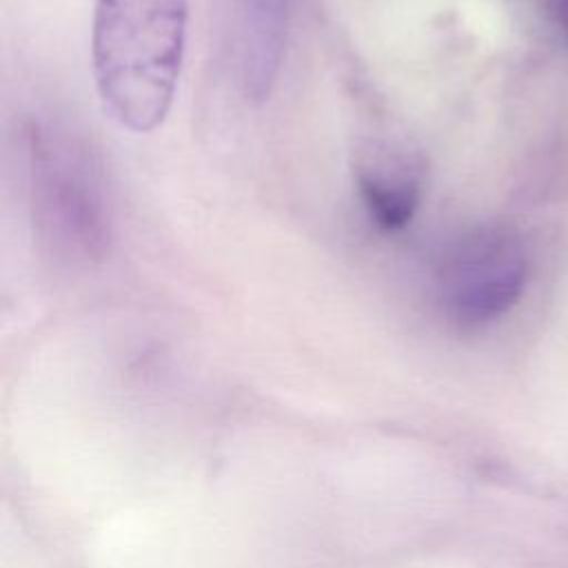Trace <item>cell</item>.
Instances as JSON below:
<instances>
[{"label":"cell","mask_w":568,"mask_h":568,"mask_svg":"<svg viewBox=\"0 0 568 568\" xmlns=\"http://www.w3.org/2000/svg\"><path fill=\"white\" fill-rule=\"evenodd\" d=\"M189 0H95L91 64L98 95L124 129H158L175 95Z\"/></svg>","instance_id":"obj_1"},{"label":"cell","mask_w":568,"mask_h":568,"mask_svg":"<svg viewBox=\"0 0 568 568\" xmlns=\"http://www.w3.org/2000/svg\"><path fill=\"white\" fill-rule=\"evenodd\" d=\"M24 140L38 237L67 262H100L111 244V213L91 158L40 122L27 124Z\"/></svg>","instance_id":"obj_2"},{"label":"cell","mask_w":568,"mask_h":568,"mask_svg":"<svg viewBox=\"0 0 568 568\" xmlns=\"http://www.w3.org/2000/svg\"><path fill=\"white\" fill-rule=\"evenodd\" d=\"M528 255L521 235L484 222L450 240L433 273L439 311L459 328H479L508 313L524 293Z\"/></svg>","instance_id":"obj_3"},{"label":"cell","mask_w":568,"mask_h":568,"mask_svg":"<svg viewBox=\"0 0 568 568\" xmlns=\"http://www.w3.org/2000/svg\"><path fill=\"white\" fill-rule=\"evenodd\" d=\"M424 160L404 142L375 140L355 162V186L368 220L399 231L415 217L424 195Z\"/></svg>","instance_id":"obj_4"},{"label":"cell","mask_w":568,"mask_h":568,"mask_svg":"<svg viewBox=\"0 0 568 568\" xmlns=\"http://www.w3.org/2000/svg\"><path fill=\"white\" fill-rule=\"evenodd\" d=\"M237 82L246 100L268 98L286 47L291 0H235Z\"/></svg>","instance_id":"obj_5"},{"label":"cell","mask_w":568,"mask_h":568,"mask_svg":"<svg viewBox=\"0 0 568 568\" xmlns=\"http://www.w3.org/2000/svg\"><path fill=\"white\" fill-rule=\"evenodd\" d=\"M546 13L552 24L568 38V0H546Z\"/></svg>","instance_id":"obj_6"}]
</instances>
